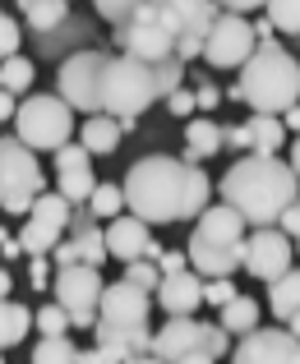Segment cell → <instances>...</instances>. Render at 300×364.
Listing matches in <instances>:
<instances>
[{"label":"cell","mask_w":300,"mask_h":364,"mask_svg":"<svg viewBox=\"0 0 300 364\" xmlns=\"http://www.w3.org/2000/svg\"><path fill=\"white\" fill-rule=\"evenodd\" d=\"M180 364H217V360H212L208 350H195V355H185V360H180Z\"/></svg>","instance_id":"cell-50"},{"label":"cell","mask_w":300,"mask_h":364,"mask_svg":"<svg viewBox=\"0 0 300 364\" xmlns=\"http://www.w3.org/2000/svg\"><path fill=\"white\" fill-rule=\"evenodd\" d=\"M167 107H171V116H195V92H190V88L171 92V97H167Z\"/></svg>","instance_id":"cell-44"},{"label":"cell","mask_w":300,"mask_h":364,"mask_svg":"<svg viewBox=\"0 0 300 364\" xmlns=\"http://www.w3.org/2000/svg\"><path fill=\"white\" fill-rule=\"evenodd\" d=\"M70 240L79 245V263H88V267H98L102 258H111L106 254V226H98V217H93L88 208L70 217Z\"/></svg>","instance_id":"cell-20"},{"label":"cell","mask_w":300,"mask_h":364,"mask_svg":"<svg viewBox=\"0 0 300 364\" xmlns=\"http://www.w3.org/2000/svg\"><path fill=\"white\" fill-rule=\"evenodd\" d=\"M180 88H185V60L171 55V60L157 65V92H162V102H167L171 92H180Z\"/></svg>","instance_id":"cell-35"},{"label":"cell","mask_w":300,"mask_h":364,"mask_svg":"<svg viewBox=\"0 0 300 364\" xmlns=\"http://www.w3.org/2000/svg\"><path fill=\"white\" fill-rule=\"evenodd\" d=\"M19 14H24L28 28L51 33V28H61L65 18H70V5H65V0H24V5H19Z\"/></svg>","instance_id":"cell-27"},{"label":"cell","mask_w":300,"mask_h":364,"mask_svg":"<svg viewBox=\"0 0 300 364\" xmlns=\"http://www.w3.org/2000/svg\"><path fill=\"white\" fill-rule=\"evenodd\" d=\"M217 152H222V124H212L208 116L190 120V129H185V161H190V166L217 157Z\"/></svg>","instance_id":"cell-22"},{"label":"cell","mask_w":300,"mask_h":364,"mask_svg":"<svg viewBox=\"0 0 300 364\" xmlns=\"http://www.w3.org/2000/svg\"><path fill=\"white\" fill-rule=\"evenodd\" d=\"M88 213L98 217V222H102V217H106V222L125 217V189H120V185H106V180H102V185L93 189V198H88Z\"/></svg>","instance_id":"cell-31"},{"label":"cell","mask_w":300,"mask_h":364,"mask_svg":"<svg viewBox=\"0 0 300 364\" xmlns=\"http://www.w3.org/2000/svg\"><path fill=\"white\" fill-rule=\"evenodd\" d=\"M249 134H254V152L259 157H277V148L286 143V124L277 116H254L249 120Z\"/></svg>","instance_id":"cell-29"},{"label":"cell","mask_w":300,"mask_h":364,"mask_svg":"<svg viewBox=\"0 0 300 364\" xmlns=\"http://www.w3.org/2000/svg\"><path fill=\"white\" fill-rule=\"evenodd\" d=\"M102 180L93 176V157L83 143H65L61 152H56V194L65 198L70 208H88L93 189H98Z\"/></svg>","instance_id":"cell-14"},{"label":"cell","mask_w":300,"mask_h":364,"mask_svg":"<svg viewBox=\"0 0 300 364\" xmlns=\"http://www.w3.org/2000/svg\"><path fill=\"white\" fill-rule=\"evenodd\" d=\"M264 18L273 23V33H300V0H273L264 5Z\"/></svg>","instance_id":"cell-33"},{"label":"cell","mask_w":300,"mask_h":364,"mask_svg":"<svg viewBox=\"0 0 300 364\" xmlns=\"http://www.w3.org/2000/svg\"><path fill=\"white\" fill-rule=\"evenodd\" d=\"M51 295H56V304L70 314L74 328H98V309H102V295H106V282H102L98 267H88V263L56 267Z\"/></svg>","instance_id":"cell-9"},{"label":"cell","mask_w":300,"mask_h":364,"mask_svg":"<svg viewBox=\"0 0 300 364\" xmlns=\"http://www.w3.org/2000/svg\"><path fill=\"white\" fill-rule=\"evenodd\" d=\"M0 194L5 198H37V194H46V176H42V166H37V152L24 148L19 139H9V134L0 139Z\"/></svg>","instance_id":"cell-13"},{"label":"cell","mask_w":300,"mask_h":364,"mask_svg":"<svg viewBox=\"0 0 300 364\" xmlns=\"http://www.w3.org/2000/svg\"><path fill=\"white\" fill-rule=\"evenodd\" d=\"M240 97H245V107H254V116L282 120L300 102V60L282 42H264L240 70Z\"/></svg>","instance_id":"cell-4"},{"label":"cell","mask_w":300,"mask_h":364,"mask_svg":"<svg viewBox=\"0 0 300 364\" xmlns=\"http://www.w3.org/2000/svg\"><path fill=\"white\" fill-rule=\"evenodd\" d=\"M222 143H227V148H236V152H254V134H249V124H227V129H222Z\"/></svg>","instance_id":"cell-39"},{"label":"cell","mask_w":300,"mask_h":364,"mask_svg":"<svg viewBox=\"0 0 300 364\" xmlns=\"http://www.w3.org/2000/svg\"><path fill=\"white\" fill-rule=\"evenodd\" d=\"M106 254L120 258L125 267L139 263V258H152L157 245H152V235H148V222H139V217H130V213L106 222Z\"/></svg>","instance_id":"cell-17"},{"label":"cell","mask_w":300,"mask_h":364,"mask_svg":"<svg viewBox=\"0 0 300 364\" xmlns=\"http://www.w3.org/2000/svg\"><path fill=\"white\" fill-rule=\"evenodd\" d=\"M0 254L9 258V263H14L19 254H24V245H19V235H9V231H0Z\"/></svg>","instance_id":"cell-46"},{"label":"cell","mask_w":300,"mask_h":364,"mask_svg":"<svg viewBox=\"0 0 300 364\" xmlns=\"http://www.w3.org/2000/svg\"><path fill=\"white\" fill-rule=\"evenodd\" d=\"M203 304V277L190 267V272H176V277H162L157 286V309L167 318H195Z\"/></svg>","instance_id":"cell-18"},{"label":"cell","mask_w":300,"mask_h":364,"mask_svg":"<svg viewBox=\"0 0 300 364\" xmlns=\"http://www.w3.org/2000/svg\"><path fill=\"white\" fill-rule=\"evenodd\" d=\"M120 120H111V116H88L83 120V134H79V143L88 148V157H106V152H115L120 148Z\"/></svg>","instance_id":"cell-23"},{"label":"cell","mask_w":300,"mask_h":364,"mask_svg":"<svg viewBox=\"0 0 300 364\" xmlns=\"http://www.w3.org/2000/svg\"><path fill=\"white\" fill-rule=\"evenodd\" d=\"M9 116H19V102H14V92H0V124Z\"/></svg>","instance_id":"cell-48"},{"label":"cell","mask_w":300,"mask_h":364,"mask_svg":"<svg viewBox=\"0 0 300 364\" xmlns=\"http://www.w3.org/2000/svg\"><path fill=\"white\" fill-rule=\"evenodd\" d=\"M254 51H259L254 23H249V18H236V14H227V9H222V18L212 23V33H208V46H203V60L217 65V70H245Z\"/></svg>","instance_id":"cell-12"},{"label":"cell","mask_w":300,"mask_h":364,"mask_svg":"<svg viewBox=\"0 0 300 364\" xmlns=\"http://www.w3.org/2000/svg\"><path fill=\"white\" fill-rule=\"evenodd\" d=\"M195 235L199 240H212V245H245V222L227 203H217L195 222Z\"/></svg>","instance_id":"cell-21"},{"label":"cell","mask_w":300,"mask_h":364,"mask_svg":"<svg viewBox=\"0 0 300 364\" xmlns=\"http://www.w3.org/2000/svg\"><path fill=\"white\" fill-rule=\"evenodd\" d=\"M33 364H79V346L70 337H42L33 346Z\"/></svg>","instance_id":"cell-32"},{"label":"cell","mask_w":300,"mask_h":364,"mask_svg":"<svg viewBox=\"0 0 300 364\" xmlns=\"http://www.w3.org/2000/svg\"><path fill=\"white\" fill-rule=\"evenodd\" d=\"M0 203H5V194H0Z\"/></svg>","instance_id":"cell-56"},{"label":"cell","mask_w":300,"mask_h":364,"mask_svg":"<svg viewBox=\"0 0 300 364\" xmlns=\"http://www.w3.org/2000/svg\"><path fill=\"white\" fill-rule=\"evenodd\" d=\"M195 107L199 111H217L222 107V88L217 83H195Z\"/></svg>","instance_id":"cell-43"},{"label":"cell","mask_w":300,"mask_h":364,"mask_svg":"<svg viewBox=\"0 0 300 364\" xmlns=\"http://www.w3.org/2000/svg\"><path fill=\"white\" fill-rule=\"evenodd\" d=\"M240 249L245 245H212V240H199V235H190V245H185V258H190V267L203 277V282H217V277H231L240 267Z\"/></svg>","instance_id":"cell-19"},{"label":"cell","mask_w":300,"mask_h":364,"mask_svg":"<svg viewBox=\"0 0 300 364\" xmlns=\"http://www.w3.org/2000/svg\"><path fill=\"white\" fill-rule=\"evenodd\" d=\"M19 37H24L19 18L9 14V9H0V65H5L9 55H19Z\"/></svg>","instance_id":"cell-37"},{"label":"cell","mask_w":300,"mask_h":364,"mask_svg":"<svg viewBox=\"0 0 300 364\" xmlns=\"http://www.w3.org/2000/svg\"><path fill=\"white\" fill-rule=\"evenodd\" d=\"M157 272H162V277L190 272V258H185V249H162V258H157Z\"/></svg>","instance_id":"cell-40"},{"label":"cell","mask_w":300,"mask_h":364,"mask_svg":"<svg viewBox=\"0 0 300 364\" xmlns=\"http://www.w3.org/2000/svg\"><path fill=\"white\" fill-rule=\"evenodd\" d=\"M125 282L139 286V291H157V286H162V272H157V263H152V258H139V263L125 267Z\"/></svg>","instance_id":"cell-36"},{"label":"cell","mask_w":300,"mask_h":364,"mask_svg":"<svg viewBox=\"0 0 300 364\" xmlns=\"http://www.w3.org/2000/svg\"><path fill=\"white\" fill-rule=\"evenodd\" d=\"M152 102H162L157 65L130 60V55H111V65H106V83H102V116L139 120Z\"/></svg>","instance_id":"cell-5"},{"label":"cell","mask_w":300,"mask_h":364,"mask_svg":"<svg viewBox=\"0 0 300 364\" xmlns=\"http://www.w3.org/2000/svg\"><path fill=\"white\" fill-rule=\"evenodd\" d=\"M0 364H5V355H0Z\"/></svg>","instance_id":"cell-57"},{"label":"cell","mask_w":300,"mask_h":364,"mask_svg":"<svg viewBox=\"0 0 300 364\" xmlns=\"http://www.w3.org/2000/svg\"><path fill=\"white\" fill-rule=\"evenodd\" d=\"M240 267H245L249 277H259V282H282L286 272H291V258H296V240L291 235H282L277 226H264V231H249L245 235V249H240Z\"/></svg>","instance_id":"cell-11"},{"label":"cell","mask_w":300,"mask_h":364,"mask_svg":"<svg viewBox=\"0 0 300 364\" xmlns=\"http://www.w3.org/2000/svg\"><path fill=\"white\" fill-rule=\"evenodd\" d=\"M106 65H111V51H74L70 60L61 65V79H56V97H61L70 111H83V120H88V116H102Z\"/></svg>","instance_id":"cell-7"},{"label":"cell","mask_w":300,"mask_h":364,"mask_svg":"<svg viewBox=\"0 0 300 364\" xmlns=\"http://www.w3.org/2000/svg\"><path fill=\"white\" fill-rule=\"evenodd\" d=\"M268 309H273V318H282V323H291L300 314V267H291L282 282L268 286Z\"/></svg>","instance_id":"cell-25"},{"label":"cell","mask_w":300,"mask_h":364,"mask_svg":"<svg viewBox=\"0 0 300 364\" xmlns=\"http://www.w3.org/2000/svg\"><path fill=\"white\" fill-rule=\"evenodd\" d=\"M125 213L139 217V222H199L208 213L212 198V180L203 176L199 166H190L185 157H167V152H152V157H139L130 171H125Z\"/></svg>","instance_id":"cell-1"},{"label":"cell","mask_w":300,"mask_h":364,"mask_svg":"<svg viewBox=\"0 0 300 364\" xmlns=\"http://www.w3.org/2000/svg\"><path fill=\"white\" fill-rule=\"evenodd\" d=\"M33 79H37V65L28 60V55H9L5 65H0V92H28L33 88Z\"/></svg>","instance_id":"cell-30"},{"label":"cell","mask_w":300,"mask_h":364,"mask_svg":"<svg viewBox=\"0 0 300 364\" xmlns=\"http://www.w3.org/2000/svg\"><path fill=\"white\" fill-rule=\"evenodd\" d=\"M33 328V309L19 300H0V350L5 346H19Z\"/></svg>","instance_id":"cell-28"},{"label":"cell","mask_w":300,"mask_h":364,"mask_svg":"<svg viewBox=\"0 0 300 364\" xmlns=\"http://www.w3.org/2000/svg\"><path fill=\"white\" fill-rule=\"evenodd\" d=\"M195 350H208V323L199 318H167L157 332H152V346L148 355L162 360V364H180Z\"/></svg>","instance_id":"cell-15"},{"label":"cell","mask_w":300,"mask_h":364,"mask_svg":"<svg viewBox=\"0 0 300 364\" xmlns=\"http://www.w3.org/2000/svg\"><path fill=\"white\" fill-rule=\"evenodd\" d=\"M291 171H296V180H300V134L291 139Z\"/></svg>","instance_id":"cell-51"},{"label":"cell","mask_w":300,"mask_h":364,"mask_svg":"<svg viewBox=\"0 0 300 364\" xmlns=\"http://www.w3.org/2000/svg\"><path fill=\"white\" fill-rule=\"evenodd\" d=\"M28 282H33V291H46V282H56V263L51 258H33L28 263Z\"/></svg>","instance_id":"cell-41"},{"label":"cell","mask_w":300,"mask_h":364,"mask_svg":"<svg viewBox=\"0 0 300 364\" xmlns=\"http://www.w3.org/2000/svg\"><path fill=\"white\" fill-rule=\"evenodd\" d=\"M222 332L227 337H249V332H259V300H249V295H236V300L222 309Z\"/></svg>","instance_id":"cell-26"},{"label":"cell","mask_w":300,"mask_h":364,"mask_svg":"<svg viewBox=\"0 0 300 364\" xmlns=\"http://www.w3.org/2000/svg\"><path fill=\"white\" fill-rule=\"evenodd\" d=\"M148 314H152L148 291H139V286H130V282L106 286L102 309H98V328H93L98 332V346L115 364H130V360L148 355V346H152Z\"/></svg>","instance_id":"cell-3"},{"label":"cell","mask_w":300,"mask_h":364,"mask_svg":"<svg viewBox=\"0 0 300 364\" xmlns=\"http://www.w3.org/2000/svg\"><path fill=\"white\" fill-rule=\"evenodd\" d=\"M277 231H282V235H291V240L300 235V203H296V208H286V213H282V222H277Z\"/></svg>","instance_id":"cell-45"},{"label":"cell","mask_w":300,"mask_h":364,"mask_svg":"<svg viewBox=\"0 0 300 364\" xmlns=\"http://www.w3.org/2000/svg\"><path fill=\"white\" fill-rule=\"evenodd\" d=\"M157 18L162 28L171 33V42H176V60H199L203 46H208V33L212 23L222 18V5H203V0H167V5H157Z\"/></svg>","instance_id":"cell-8"},{"label":"cell","mask_w":300,"mask_h":364,"mask_svg":"<svg viewBox=\"0 0 300 364\" xmlns=\"http://www.w3.org/2000/svg\"><path fill=\"white\" fill-rule=\"evenodd\" d=\"M282 124H286V134H300V107H291V111H286V116H282Z\"/></svg>","instance_id":"cell-49"},{"label":"cell","mask_w":300,"mask_h":364,"mask_svg":"<svg viewBox=\"0 0 300 364\" xmlns=\"http://www.w3.org/2000/svg\"><path fill=\"white\" fill-rule=\"evenodd\" d=\"M231 300H236V286H231V277H217V282H203V304H217V309H227Z\"/></svg>","instance_id":"cell-38"},{"label":"cell","mask_w":300,"mask_h":364,"mask_svg":"<svg viewBox=\"0 0 300 364\" xmlns=\"http://www.w3.org/2000/svg\"><path fill=\"white\" fill-rule=\"evenodd\" d=\"M33 328H37V332H42V337H65V332H70V328H74V323H70V314H65V309H61V304H56V300H51V304H42V309H37V314H33Z\"/></svg>","instance_id":"cell-34"},{"label":"cell","mask_w":300,"mask_h":364,"mask_svg":"<svg viewBox=\"0 0 300 364\" xmlns=\"http://www.w3.org/2000/svg\"><path fill=\"white\" fill-rule=\"evenodd\" d=\"M231 364H300V341L286 328H259L240 337L231 350Z\"/></svg>","instance_id":"cell-16"},{"label":"cell","mask_w":300,"mask_h":364,"mask_svg":"<svg viewBox=\"0 0 300 364\" xmlns=\"http://www.w3.org/2000/svg\"><path fill=\"white\" fill-rule=\"evenodd\" d=\"M14 139L33 152H61L65 143L74 139V111L65 107L56 92H37V97L19 102V116H14Z\"/></svg>","instance_id":"cell-6"},{"label":"cell","mask_w":300,"mask_h":364,"mask_svg":"<svg viewBox=\"0 0 300 364\" xmlns=\"http://www.w3.org/2000/svg\"><path fill=\"white\" fill-rule=\"evenodd\" d=\"M296 254H300V235H296Z\"/></svg>","instance_id":"cell-55"},{"label":"cell","mask_w":300,"mask_h":364,"mask_svg":"<svg viewBox=\"0 0 300 364\" xmlns=\"http://www.w3.org/2000/svg\"><path fill=\"white\" fill-rule=\"evenodd\" d=\"M79 364H115V360L106 355L102 346H93V350H79Z\"/></svg>","instance_id":"cell-47"},{"label":"cell","mask_w":300,"mask_h":364,"mask_svg":"<svg viewBox=\"0 0 300 364\" xmlns=\"http://www.w3.org/2000/svg\"><path fill=\"white\" fill-rule=\"evenodd\" d=\"M130 364H162V360H152V355H139V360H130Z\"/></svg>","instance_id":"cell-54"},{"label":"cell","mask_w":300,"mask_h":364,"mask_svg":"<svg viewBox=\"0 0 300 364\" xmlns=\"http://www.w3.org/2000/svg\"><path fill=\"white\" fill-rule=\"evenodd\" d=\"M9 286H14L9 282V267H0V300H9Z\"/></svg>","instance_id":"cell-52"},{"label":"cell","mask_w":300,"mask_h":364,"mask_svg":"<svg viewBox=\"0 0 300 364\" xmlns=\"http://www.w3.org/2000/svg\"><path fill=\"white\" fill-rule=\"evenodd\" d=\"M115 46H120V55L143 60V65H162V60L176 55V42H171V33L162 28L157 5H148V0L134 9V18L125 28H115Z\"/></svg>","instance_id":"cell-10"},{"label":"cell","mask_w":300,"mask_h":364,"mask_svg":"<svg viewBox=\"0 0 300 364\" xmlns=\"http://www.w3.org/2000/svg\"><path fill=\"white\" fill-rule=\"evenodd\" d=\"M286 332H291V337L300 341V314H296V318H291V323H286Z\"/></svg>","instance_id":"cell-53"},{"label":"cell","mask_w":300,"mask_h":364,"mask_svg":"<svg viewBox=\"0 0 300 364\" xmlns=\"http://www.w3.org/2000/svg\"><path fill=\"white\" fill-rule=\"evenodd\" d=\"M134 9H139V5H115V0H102V5H98V14L106 18V23L125 28V23H130V18H134Z\"/></svg>","instance_id":"cell-42"},{"label":"cell","mask_w":300,"mask_h":364,"mask_svg":"<svg viewBox=\"0 0 300 364\" xmlns=\"http://www.w3.org/2000/svg\"><path fill=\"white\" fill-rule=\"evenodd\" d=\"M217 194L245 226L264 231V226L282 222L286 208L300 203V180H296L291 161L249 152V157H240L236 166L217 180Z\"/></svg>","instance_id":"cell-2"},{"label":"cell","mask_w":300,"mask_h":364,"mask_svg":"<svg viewBox=\"0 0 300 364\" xmlns=\"http://www.w3.org/2000/svg\"><path fill=\"white\" fill-rule=\"evenodd\" d=\"M70 217H74V208L65 203L56 189H46V194H37L33 198V213H28V222H37V226H51V231H70Z\"/></svg>","instance_id":"cell-24"}]
</instances>
